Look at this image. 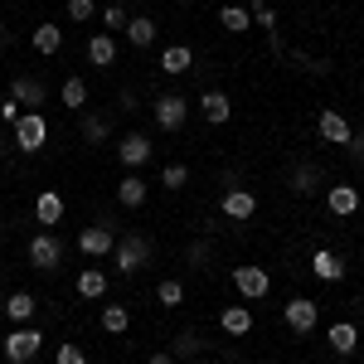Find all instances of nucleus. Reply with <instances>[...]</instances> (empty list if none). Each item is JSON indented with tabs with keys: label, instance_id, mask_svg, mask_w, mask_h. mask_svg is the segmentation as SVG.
Returning a JSON list of instances; mask_svg holds the SVG:
<instances>
[{
	"label": "nucleus",
	"instance_id": "nucleus-19",
	"mask_svg": "<svg viewBox=\"0 0 364 364\" xmlns=\"http://www.w3.org/2000/svg\"><path fill=\"white\" fill-rule=\"evenodd\" d=\"M34 219L44 228H54L58 219H63V195H58V190H44V195L34 199Z\"/></svg>",
	"mask_w": 364,
	"mask_h": 364
},
{
	"label": "nucleus",
	"instance_id": "nucleus-35",
	"mask_svg": "<svg viewBox=\"0 0 364 364\" xmlns=\"http://www.w3.org/2000/svg\"><path fill=\"white\" fill-rule=\"evenodd\" d=\"M63 10H68V20H73V25H83V20L97 15V0H68Z\"/></svg>",
	"mask_w": 364,
	"mask_h": 364
},
{
	"label": "nucleus",
	"instance_id": "nucleus-20",
	"mask_svg": "<svg viewBox=\"0 0 364 364\" xmlns=\"http://www.w3.org/2000/svg\"><path fill=\"white\" fill-rule=\"evenodd\" d=\"M34 311H39V301H34L29 291H10V296H5V316H10L15 326H29V321H34Z\"/></svg>",
	"mask_w": 364,
	"mask_h": 364
},
{
	"label": "nucleus",
	"instance_id": "nucleus-40",
	"mask_svg": "<svg viewBox=\"0 0 364 364\" xmlns=\"http://www.w3.org/2000/svg\"><path fill=\"white\" fill-rule=\"evenodd\" d=\"M190 262L204 267V262H209V243H195V248H190Z\"/></svg>",
	"mask_w": 364,
	"mask_h": 364
},
{
	"label": "nucleus",
	"instance_id": "nucleus-39",
	"mask_svg": "<svg viewBox=\"0 0 364 364\" xmlns=\"http://www.w3.org/2000/svg\"><path fill=\"white\" fill-rule=\"evenodd\" d=\"M20 112H25V107H20L15 97H5V102H0V122H5V127H15V122H20Z\"/></svg>",
	"mask_w": 364,
	"mask_h": 364
},
{
	"label": "nucleus",
	"instance_id": "nucleus-11",
	"mask_svg": "<svg viewBox=\"0 0 364 364\" xmlns=\"http://www.w3.org/2000/svg\"><path fill=\"white\" fill-rule=\"evenodd\" d=\"M219 209H224V219H233V224H248L252 214H257V195L243 190V185H233V190H224Z\"/></svg>",
	"mask_w": 364,
	"mask_h": 364
},
{
	"label": "nucleus",
	"instance_id": "nucleus-1",
	"mask_svg": "<svg viewBox=\"0 0 364 364\" xmlns=\"http://www.w3.org/2000/svg\"><path fill=\"white\" fill-rule=\"evenodd\" d=\"M39 345H44V336H39V326L29 321V326H15L10 336H0V355L10 364H29L39 355Z\"/></svg>",
	"mask_w": 364,
	"mask_h": 364
},
{
	"label": "nucleus",
	"instance_id": "nucleus-17",
	"mask_svg": "<svg viewBox=\"0 0 364 364\" xmlns=\"http://www.w3.org/2000/svg\"><path fill=\"white\" fill-rule=\"evenodd\" d=\"M190 68H195V49L190 44H170L166 54H161V73H170V78H180Z\"/></svg>",
	"mask_w": 364,
	"mask_h": 364
},
{
	"label": "nucleus",
	"instance_id": "nucleus-4",
	"mask_svg": "<svg viewBox=\"0 0 364 364\" xmlns=\"http://www.w3.org/2000/svg\"><path fill=\"white\" fill-rule=\"evenodd\" d=\"M233 291H238L243 301H262V296L272 291L267 267H257V262H238V267H233Z\"/></svg>",
	"mask_w": 364,
	"mask_h": 364
},
{
	"label": "nucleus",
	"instance_id": "nucleus-31",
	"mask_svg": "<svg viewBox=\"0 0 364 364\" xmlns=\"http://www.w3.org/2000/svg\"><path fill=\"white\" fill-rule=\"evenodd\" d=\"M243 5H248V15H252V25H257V29H267V34L277 29V10H272V0H243Z\"/></svg>",
	"mask_w": 364,
	"mask_h": 364
},
{
	"label": "nucleus",
	"instance_id": "nucleus-18",
	"mask_svg": "<svg viewBox=\"0 0 364 364\" xmlns=\"http://www.w3.org/2000/svg\"><path fill=\"white\" fill-rule=\"evenodd\" d=\"M117 204H122V209H141V204H146V180H141L136 170L117 180Z\"/></svg>",
	"mask_w": 364,
	"mask_h": 364
},
{
	"label": "nucleus",
	"instance_id": "nucleus-38",
	"mask_svg": "<svg viewBox=\"0 0 364 364\" xmlns=\"http://www.w3.org/2000/svg\"><path fill=\"white\" fill-rule=\"evenodd\" d=\"M291 58H296L306 73H316V78H326V73H331V58H306V54H291Z\"/></svg>",
	"mask_w": 364,
	"mask_h": 364
},
{
	"label": "nucleus",
	"instance_id": "nucleus-23",
	"mask_svg": "<svg viewBox=\"0 0 364 364\" xmlns=\"http://www.w3.org/2000/svg\"><path fill=\"white\" fill-rule=\"evenodd\" d=\"M29 44H34V54L54 58L58 49H63V29H58V25H39L34 34H29Z\"/></svg>",
	"mask_w": 364,
	"mask_h": 364
},
{
	"label": "nucleus",
	"instance_id": "nucleus-15",
	"mask_svg": "<svg viewBox=\"0 0 364 364\" xmlns=\"http://www.w3.org/2000/svg\"><path fill=\"white\" fill-rule=\"evenodd\" d=\"M311 272H316L321 282H345V272H350V267H345V257H340V252L316 248V252H311Z\"/></svg>",
	"mask_w": 364,
	"mask_h": 364
},
{
	"label": "nucleus",
	"instance_id": "nucleus-24",
	"mask_svg": "<svg viewBox=\"0 0 364 364\" xmlns=\"http://www.w3.org/2000/svg\"><path fill=\"white\" fill-rule=\"evenodd\" d=\"M156 34H161V29H156L151 15H132V20H127V39H132L136 49H151V44H156Z\"/></svg>",
	"mask_w": 364,
	"mask_h": 364
},
{
	"label": "nucleus",
	"instance_id": "nucleus-46",
	"mask_svg": "<svg viewBox=\"0 0 364 364\" xmlns=\"http://www.w3.org/2000/svg\"><path fill=\"white\" fill-rule=\"evenodd\" d=\"M224 364H238V360H224Z\"/></svg>",
	"mask_w": 364,
	"mask_h": 364
},
{
	"label": "nucleus",
	"instance_id": "nucleus-2",
	"mask_svg": "<svg viewBox=\"0 0 364 364\" xmlns=\"http://www.w3.org/2000/svg\"><path fill=\"white\" fill-rule=\"evenodd\" d=\"M10 132H15V151L39 156L44 141H49V117H44V112H20V122H15Z\"/></svg>",
	"mask_w": 364,
	"mask_h": 364
},
{
	"label": "nucleus",
	"instance_id": "nucleus-7",
	"mask_svg": "<svg viewBox=\"0 0 364 364\" xmlns=\"http://www.w3.org/2000/svg\"><path fill=\"white\" fill-rule=\"evenodd\" d=\"M151 112H156V127H161V132H180L185 117H190V97H180V92H161V97L151 102Z\"/></svg>",
	"mask_w": 364,
	"mask_h": 364
},
{
	"label": "nucleus",
	"instance_id": "nucleus-44",
	"mask_svg": "<svg viewBox=\"0 0 364 364\" xmlns=\"http://www.w3.org/2000/svg\"><path fill=\"white\" fill-rule=\"evenodd\" d=\"M180 5H199V0H180Z\"/></svg>",
	"mask_w": 364,
	"mask_h": 364
},
{
	"label": "nucleus",
	"instance_id": "nucleus-10",
	"mask_svg": "<svg viewBox=\"0 0 364 364\" xmlns=\"http://www.w3.org/2000/svg\"><path fill=\"white\" fill-rule=\"evenodd\" d=\"M151 156H156V151H151V136H141V132H127V136L117 141V161H122L127 170L151 166Z\"/></svg>",
	"mask_w": 364,
	"mask_h": 364
},
{
	"label": "nucleus",
	"instance_id": "nucleus-37",
	"mask_svg": "<svg viewBox=\"0 0 364 364\" xmlns=\"http://www.w3.org/2000/svg\"><path fill=\"white\" fill-rule=\"evenodd\" d=\"M54 364H87V355L73 345V340H63V345L54 350Z\"/></svg>",
	"mask_w": 364,
	"mask_h": 364
},
{
	"label": "nucleus",
	"instance_id": "nucleus-21",
	"mask_svg": "<svg viewBox=\"0 0 364 364\" xmlns=\"http://www.w3.org/2000/svg\"><path fill=\"white\" fill-rule=\"evenodd\" d=\"M219 331H224V336H248L252 331V311L248 306H224L219 311Z\"/></svg>",
	"mask_w": 364,
	"mask_h": 364
},
{
	"label": "nucleus",
	"instance_id": "nucleus-27",
	"mask_svg": "<svg viewBox=\"0 0 364 364\" xmlns=\"http://www.w3.org/2000/svg\"><path fill=\"white\" fill-rule=\"evenodd\" d=\"M102 331H107V336H127V331H132V311L122 306V301H107V306H102Z\"/></svg>",
	"mask_w": 364,
	"mask_h": 364
},
{
	"label": "nucleus",
	"instance_id": "nucleus-33",
	"mask_svg": "<svg viewBox=\"0 0 364 364\" xmlns=\"http://www.w3.org/2000/svg\"><path fill=\"white\" fill-rule=\"evenodd\" d=\"M107 136H112V122H107V117H83V141L87 146H102Z\"/></svg>",
	"mask_w": 364,
	"mask_h": 364
},
{
	"label": "nucleus",
	"instance_id": "nucleus-16",
	"mask_svg": "<svg viewBox=\"0 0 364 364\" xmlns=\"http://www.w3.org/2000/svg\"><path fill=\"white\" fill-rule=\"evenodd\" d=\"M326 345H331V355H355V350H360V331H355V321H336V326L326 331Z\"/></svg>",
	"mask_w": 364,
	"mask_h": 364
},
{
	"label": "nucleus",
	"instance_id": "nucleus-12",
	"mask_svg": "<svg viewBox=\"0 0 364 364\" xmlns=\"http://www.w3.org/2000/svg\"><path fill=\"white\" fill-rule=\"evenodd\" d=\"M112 248H117V233L107 224H87L83 233H78V252H83V257H107Z\"/></svg>",
	"mask_w": 364,
	"mask_h": 364
},
{
	"label": "nucleus",
	"instance_id": "nucleus-9",
	"mask_svg": "<svg viewBox=\"0 0 364 364\" xmlns=\"http://www.w3.org/2000/svg\"><path fill=\"white\" fill-rule=\"evenodd\" d=\"M316 132H321V141H331V146H350V117L340 112V107H321L316 112Z\"/></svg>",
	"mask_w": 364,
	"mask_h": 364
},
{
	"label": "nucleus",
	"instance_id": "nucleus-3",
	"mask_svg": "<svg viewBox=\"0 0 364 364\" xmlns=\"http://www.w3.org/2000/svg\"><path fill=\"white\" fill-rule=\"evenodd\" d=\"M112 257H117V272L132 277V272H141V267L151 262V238H146V233H127V238H117Z\"/></svg>",
	"mask_w": 364,
	"mask_h": 364
},
{
	"label": "nucleus",
	"instance_id": "nucleus-36",
	"mask_svg": "<svg viewBox=\"0 0 364 364\" xmlns=\"http://www.w3.org/2000/svg\"><path fill=\"white\" fill-rule=\"evenodd\" d=\"M127 20H132V10H127V5H122V0H117V5H107V10H102V25H107V29H127Z\"/></svg>",
	"mask_w": 364,
	"mask_h": 364
},
{
	"label": "nucleus",
	"instance_id": "nucleus-34",
	"mask_svg": "<svg viewBox=\"0 0 364 364\" xmlns=\"http://www.w3.org/2000/svg\"><path fill=\"white\" fill-rule=\"evenodd\" d=\"M185 185H190V166H180V161H175V166H166V170H161V190L180 195Z\"/></svg>",
	"mask_w": 364,
	"mask_h": 364
},
{
	"label": "nucleus",
	"instance_id": "nucleus-42",
	"mask_svg": "<svg viewBox=\"0 0 364 364\" xmlns=\"http://www.w3.org/2000/svg\"><path fill=\"white\" fill-rule=\"evenodd\" d=\"M0 49H10V29H0Z\"/></svg>",
	"mask_w": 364,
	"mask_h": 364
},
{
	"label": "nucleus",
	"instance_id": "nucleus-30",
	"mask_svg": "<svg viewBox=\"0 0 364 364\" xmlns=\"http://www.w3.org/2000/svg\"><path fill=\"white\" fill-rule=\"evenodd\" d=\"M156 301H161V306H166V311L185 306V282H180V277H166V282H161V287H156Z\"/></svg>",
	"mask_w": 364,
	"mask_h": 364
},
{
	"label": "nucleus",
	"instance_id": "nucleus-25",
	"mask_svg": "<svg viewBox=\"0 0 364 364\" xmlns=\"http://www.w3.org/2000/svg\"><path fill=\"white\" fill-rule=\"evenodd\" d=\"M78 296H83V301L107 296V272H102V267H83V272H78Z\"/></svg>",
	"mask_w": 364,
	"mask_h": 364
},
{
	"label": "nucleus",
	"instance_id": "nucleus-8",
	"mask_svg": "<svg viewBox=\"0 0 364 364\" xmlns=\"http://www.w3.org/2000/svg\"><path fill=\"white\" fill-rule=\"evenodd\" d=\"M10 97H15L25 112H39L44 97H49V87H44V78H34V73H15V78H10Z\"/></svg>",
	"mask_w": 364,
	"mask_h": 364
},
{
	"label": "nucleus",
	"instance_id": "nucleus-13",
	"mask_svg": "<svg viewBox=\"0 0 364 364\" xmlns=\"http://www.w3.org/2000/svg\"><path fill=\"white\" fill-rule=\"evenodd\" d=\"M360 190H355V185H331V190H326V209H331V214H336V219H355V214H360Z\"/></svg>",
	"mask_w": 364,
	"mask_h": 364
},
{
	"label": "nucleus",
	"instance_id": "nucleus-45",
	"mask_svg": "<svg viewBox=\"0 0 364 364\" xmlns=\"http://www.w3.org/2000/svg\"><path fill=\"white\" fill-rule=\"evenodd\" d=\"M132 5H146V0H132Z\"/></svg>",
	"mask_w": 364,
	"mask_h": 364
},
{
	"label": "nucleus",
	"instance_id": "nucleus-32",
	"mask_svg": "<svg viewBox=\"0 0 364 364\" xmlns=\"http://www.w3.org/2000/svg\"><path fill=\"white\" fill-rule=\"evenodd\" d=\"M316 185H321V170H316V166H306V161H301V166L291 170V195H311Z\"/></svg>",
	"mask_w": 364,
	"mask_h": 364
},
{
	"label": "nucleus",
	"instance_id": "nucleus-6",
	"mask_svg": "<svg viewBox=\"0 0 364 364\" xmlns=\"http://www.w3.org/2000/svg\"><path fill=\"white\" fill-rule=\"evenodd\" d=\"M29 262L44 267V272H54L58 262H63V238H58L54 228H39V233L29 238Z\"/></svg>",
	"mask_w": 364,
	"mask_h": 364
},
{
	"label": "nucleus",
	"instance_id": "nucleus-29",
	"mask_svg": "<svg viewBox=\"0 0 364 364\" xmlns=\"http://www.w3.org/2000/svg\"><path fill=\"white\" fill-rule=\"evenodd\" d=\"M204 345H209V340L199 336V331H180V340L170 345V355H175V360H195V355H204Z\"/></svg>",
	"mask_w": 364,
	"mask_h": 364
},
{
	"label": "nucleus",
	"instance_id": "nucleus-47",
	"mask_svg": "<svg viewBox=\"0 0 364 364\" xmlns=\"http://www.w3.org/2000/svg\"><path fill=\"white\" fill-rule=\"evenodd\" d=\"M291 364H301V360H291Z\"/></svg>",
	"mask_w": 364,
	"mask_h": 364
},
{
	"label": "nucleus",
	"instance_id": "nucleus-28",
	"mask_svg": "<svg viewBox=\"0 0 364 364\" xmlns=\"http://www.w3.org/2000/svg\"><path fill=\"white\" fill-rule=\"evenodd\" d=\"M219 25H224V29H233V34H243V29H252L248 5H243V0H228L224 10H219Z\"/></svg>",
	"mask_w": 364,
	"mask_h": 364
},
{
	"label": "nucleus",
	"instance_id": "nucleus-41",
	"mask_svg": "<svg viewBox=\"0 0 364 364\" xmlns=\"http://www.w3.org/2000/svg\"><path fill=\"white\" fill-rule=\"evenodd\" d=\"M146 364H180V360H175L170 350H151V360H146Z\"/></svg>",
	"mask_w": 364,
	"mask_h": 364
},
{
	"label": "nucleus",
	"instance_id": "nucleus-26",
	"mask_svg": "<svg viewBox=\"0 0 364 364\" xmlns=\"http://www.w3.org/2000/svg\"><path fill=\"white\" fill-rule=\"evenodd\" d=\"M58 102L68 107V112H83L87 107V83L73 73V78H63V87H58Z\"/></svg>",
	"mask_w": 364,
	"mask_h": 364
},
{
	"label": "nucleus",
	"instance_id": "nucleus-22",
	"mask_svg": "<svg viewBox=\"0 0 364 364\" xmlns=\"http://www.w3.org/2000/svg\"><path fill=\"white\" fill-rule=\"evenodd\" d=\"M87 63H97V68H112L117 63V39L112 34H92V39H87Z\"/></svg>",
	"mask_w": 364,
	"mask_h": 364
},
{
	"label": "nucleus",
	"instance_id": "nucleus-5",
	"mask_svg": "<svg viewBox=\"0 0 364 364\" xmlns=\"http://www.w3.org/2000/svg\"><path fill=\"white\" fill-rule=\"evenodd\" d=\"M282 321H287L291 336H311V331L321 326V306H316L311 296H291V301L282 306Z\"/></svg>",
	"mask_w": 364,
	"mask_h": 364
},
{
	"label": "nucleus",
	"instance_id": "nucleus-43",
	"mask_svg": "<svg viewBox=\"0 0 364 364\" xmlns=\"http://www.w3.org/2000/svg\"><path fill=\"white\" fill-rule=\"evenodd\" d=\"M355 161H360V175H364V151H360V156H355Z\"/></svg>",
	"mask_w": 364,
	"mask_h": 364
},
{
	"label": "nucleus",
	"instance_id": "nucleus-14",
	"mask_svg": "<svg viewBox=\"0 0 364 364\" xmlns=\"http://www.w3.org/2000/svg\"><path fill=\"white\" fill-rule=\"evenodd\" d=\"M199 112H204V122L224 127V122H233V97H228V92H219V87H209V92L199 97Z\"/></svg>",
	"mask_w": 364,
	"mask_h": 364
}]
</instances>
